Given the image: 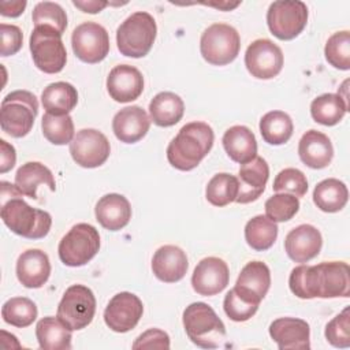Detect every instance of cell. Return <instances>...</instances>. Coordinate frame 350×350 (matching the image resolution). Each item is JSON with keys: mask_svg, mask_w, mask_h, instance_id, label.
<instances>
[{"mask_svg": "<svg viewBox=\"0 0 350 350\" xmlns=\"http://www.w3.org/2000/svg\"><path fill=\"white\" fill-rule=\"evenodd\" d=\"M272 189L276 193H288L301 198L308 191V179L298 168H284L276 175Z\"/></svg>", "mask_w": 350, "mask_h": 350, "instance_id": "obj_42", "label": "cell"}, {"mask_svg": "<svg viewBox=\"0 0 350 350\" xmlns=\"http://www.w3.org/2000/svg\"><path fill=\"white\" fill-rule=\"evenodd\" d=\"M323 238L320 231L312 224H301L293 228L284 239V250L295 262H308L321 250Z\"/></svg>", "mask_w": 350, "mask_h": 350, "instance_id": "obj_20", "label": "cell"}, {"mask_svg": "<svg viewBox=\"0 0 350 350\" xmlns=\"http://www.w3.org/2000/svg\"><path fill=\"white\" fill-rule=\"evenodd\" d=\"M31 19L34 27H49L63 36L67 27V14L63 7L53 1H40L36 4Z\"/></svg>", "mask_w": 350, "mask_h": 350, "instance_id": "obj_39", "label": "cell"}, {"mask_svg": "<svg viewBox=\"0 0 350 350\" xmlns=\"http://www.w3.org/2000/svg\"><path fill=\"white\" fill-rule=\"evenodd\" d=\"M223 309L227 317L232 321H246L253 317L258 309V304H253L241 297L234 288H231L223 301Z\"/></svg>", "mask_w": 350, "mask_h": 350, "instance_id": "obj_43", "label": "cell"}, {"mask_svg": "<svg viewBox=\"0 0 350 350\" xmlns=\"http://www.w3.org/2000/svg\"><path fill=\"white\" fill-rule=\"evenodd\" d=\"M298 156L309 168L321 170L332 161L334 146L324 133L309 130L299 139Z\"/></svg>", "mask_w": 350, "mask_h": 350, "instance_id": "obj_26", "label": "cell"}, {"mask_svg": "<svg viewBox=\"0 0 350 350\" xmlns=\"http://www.w3.org/2000/svg\"><path fill=\"white\" fill-rule=\"evenodd\" d=\"M142 313V301L133 293L122 291L109 299L104 310V321L112 331L123 334L135 328Z\"/></svg>", "mask_w": 350, "mask_h": 350, "instance_id": "obj_15", "label": "cell"}, {"mask_svg": "<svg viewBox=\"0 0 350 350\" xmlns=\"http://www.w3.org/2000/svg\"><path fill=\"white\" fill-rule=\"evenodd\" d=\"M1 209L3 223L16 235L27 239H41L48 235L52 217L46 211L30 206L15 185L1 182Z\"/></svg>", "mask_w": 350, "mask_h": 350, "instance_id": "obj_2", "label": "cell"}, {"mask_svg": "<svg viewBox=\"0 0 350 350\" xmlns=\"http://www.w3.org/2000/svg\"><path fill=\"white\" fill-rule=\"evenodd\" d=\"M239 33L227 23H213L201 36L200 51L205 62L212 66H226L239 53Z\"/></svg>", "mask_w": 350, "mask_h": 350, "instance_id": "obj_8", "label": "cell"}, {"mask_svg": "<svg viewBox=\"0 0 350 350\" xmlns=\"http://www.w3.org/2000/svg\"><path fill=\"white\" fill-rule=\"evenodd\" d=\"M133 349H170V336L159 328H150L135 339Z\"/></svg>", "mask_w": 350, "mask_h": 350, "instance_id": "obj_46", "label": "cell"}, {"mask_svg": "<svg viewBox=\"0 0 350 350\" xmlns=\"http://www.w3.org/2000/svg\"><path fill=\"white\" fill-rule=\"evenodd\" d=\"M293 120L283 111H269L260 120V133L269 145H283L293 135Z\"/></svg>", "mask_w": 350, "mask_h": 350, "instance_id": "obj_34", "label": "cell"}, {"mask_svg": "<svg viewBox=\"0 0 350 350\" xmlns=\"http://www.w3.org/2000/svg\"><path fill=\"white\" fill-rule=\"evenodd\" d=\"M347 111L349 105L343 101L340 94L335 93H324L316 97L310 104V115L313 120L323 126L338 124Z\"/></svg>", "mask_w": 350, "mask_h": 350, "instance_id": "obj_33", "label": "cell"}, {"mask_svg": "<svg viewBox=\"0 0 350 350\" xmlns=\"http://www.w3.org/2000/svg\"><path fill=\"white\" fill-rule=\"evenodd\" d=\"M150 118L138 105L124 107L115 113L112 130L115 137L124 144H135L142 139L150 127Z\"/></svg>", "mask_w": 350, "mask_h": 350, "instance_id": "obj_22", "label": "cell"}, {"mask_svg": "<svg viewBox=\"0 0 350 350\" xmlns=\"http://www.w3.org/2000/svg\"><path fill=\"white\" fill-rule=\"evenodd\" d=\"M38 345L44 350H68L71 349V329L59 319L52 316L41 319L36 325Z\"/></svg>", "mask_w": 350, "mask_h": 350, "instance_id": "obj_32", "label": "cell"}, {"mask_svg": "<svg viewBox=\"0 0 350 350\" xmlns=\"http://www.w3.org/2000/svg\"><path fill=\"white\" fill-rule=\"evenodd\" d=\"M238 196V178L220 172L213 175V178L208 182L205 189V197L209 204L213 206H226L230 202H234Z\"/></svg>", "mask_w": 350, "mask_h": 350, "instance_id": "obj_36", "label": "cell"}, {"mask_svg": "<svg viewBox=\"0 0 350 350\" xmlns=\"http://www.w3.org/2000/svg\"><path fill=\"white\" fill-rule=\"evenodd\" d=\"M45 185L51 191L56 190L52 171L38 161H29L21 165L15 174V186L18 190L33 200H37V187Z\"/></svg>", "mask_w": 350, "mask_h": 350, "instance_id": "obj_28", "label": "cell"}, {"mask_svg": "<svg viewBox=\"0 0 350 350\" xmlns=\"http://www.w3.org/2000/svg\"><path fill=\"white\" fill-rule=\"evenodd\" d=\"M288 286L302 299L338 298L350 295V268L343 261H324L317 265L293 268Z\"/></svg>", "mask_w": 350, "mask_h": 350, "instance_id": "obj_1", "label": "cell"}, {"mask_svg": "<svg viewBox=\"0 0 350 350\" xmlns=\"http://www.w3.org/2000/svg\"><path fill=\"white\" fill-rule=\"evenodd\" d=\"M189 268L186 253L175 245L159 247L152 258L154 276L164 283H175L185 278Z\"/></svg>", "mask_w": 350, "mask_h": 350, "instance_id": "obj_23", "label": "cell"}, {"mask_svg": "<svg viewBox=\"0 0 350 350\" xmlns=\"http://www.w3.org/2000/svg\"><path fill=\"white\" fill-rule=\"evenodd\" d=\"M278 238V224L264 215L252 217L245 226V239L247 245L257 250H268Z\"/></svg>", "mask_w": 350, "mask_h": 350, "instance_id": "obj_35", "label": "cell"}, {"mask_svg": "<svg viewBox=\"0 0 350 350\" xmlns=\"http://www.w3.org/2000/svg\"><path fill=\"white\" fill-rule=\"evenodd\" d=\"M349 200L347 186L335 178H328L319 182L313 190V202L327 213H335L345 208Z\"/></svg>", "mask_w": 350, "mask_h": 350, "instance_id": "obj_31", "label": "cell"}, {"mask_svg": "<svg viewBox=\"0 0 350 350\" xmlns=\"http://www.w3.org/2000/svg\"><path fill=\"white\" fill-rule=\"evenodd\" d=\"M230 280L228 265L219 257H205L194 268L191 276L193 290L204 297L221 293Z\"/></svg>", "mask_w": 350, "mask_h": 350, "instance_id": "obj_16", "label": "cell"}, {"mask_svg": "<svg viewBox=\"0 0 350 350\" xmlns=\"http://www.w3.org/2000/svg\"><path fill=\"white\" fill-rule=\"evenodd\" d=\"M299 211V200L288 193H276L265 201V213L272 221H287Z\"/></svg>", "mask_w": 350, "mask_h": 350, "instance_id": "obj_41", "label": "cell"}, {"mask_svg": "<svg viewBox=\"0 0 350 350\" xmlns=\"http://www.w3.org/2000/svg\"><path fill=\"white\" fill-rule=\"evenodd\" d=\"M156 34L154 18L145 11H137L127 16L116 30L118 49L129 57H144L152 49Z\"/></svg>", "mask_w": 350, "mask_h": 350, "instance_id": "obj_5", "label": "cell"}, {"mask_svg": "<svg viewBox=\"0 0 350 350\" xmlns=\"http://www.w3.org/2000/svg\"><path fill=\"white\" fill-rule=\"evenodd\" d=\"M96 313V297L83 284H72L63 294L56 317L71 331L88 327Z\"/></svg>", "mask_w": 350, "mask_h": 350, "instance_id": "obj_11", "label": "cell"}, {"mask_svg": "<svg viewBox=\"0 0 350 350\" xmlns=\"http://www.w3.org/2000/svg\"><path fill=\"white\" fill-rule=\"evenodd\" d=\"M325 339L339 349H346L350 346V314L349 308H345L342 313L336 314L325 325Z\"/></svg>", "mask_w": 350, "mask_h": 350, "instance_id": "obj_44", "label": "cell"}, {"mask_svg": "<svg viewBox=\"0 0 350 350\" xmlns=\"http://www.w3.org/2000/svg\"><path fill=\"white\" fill-rule=\"evenodd\" d=\"M30 52L38 70L45 74L60 72L67 62L62 34L49 27H34L30 36Z\"/></svg>", "mask_w": 350, "mask_h": 350, "instance_id": "obj_9", "label": "cell"}, {"mask_svg": "<svg viewBox=\"0 0 350 350\" xmlns=\"http://www.w3.org/2000/svg\"><path fill=\"white\" fill-rule=\"evenodd\" d=\"M183 327L189 339L198 347L216 349L226 339V327L205 302H193L183 312Z\"/></svg>", "mask_w": 350, "mask_h": 350, "instance_id": "obj_4", "label": "cell"}, {"mask_svg": "<svg viewBox=\"0 0 350 350\" xmlns=\"http://www.w3.org/2000/svg\"><path fill=\"white\" fill-rule=\"evenodd\" d=\"M325 60L338 70L350 68V33L342 30L334 33L325 42Z\"/></svg>", "mask_w": 350, "mask_h": 350, "instance_id": "obj_40", "label": "cell"}, {"mask_svg": "<svg viewBox=\"0 0 350 350\" xmlns=\"http://www.w3.org/2000/svg\"><path fill=\"white\" fill-rule=\"evenodd\" d=\"M96 220L109 231H119L131 219V205L129 200L118 193L103 196L94 208Z\"/></svg>", "mask_w": 350, "mask_h": 350, "instance_id": "obj_25", "label": "cell"}, {"mask_svg": "<svg viewBox=\"0 0 350 350\" xmlns=\"http://www.w3.org/2000/svg\"><path fill=\"white\" fill-rule=\"evenodd\" d=\"M72 4L79 8L81 11L83 12H89V14H97L100 12L101 10H104L108 3L107 1H97V0H85V1H78V0H74Z\"/></svg>", "mask_w": 350, "mask_h": 350, "instance_id": "obj_49", "label": "cell"}, {"mask_svg": "<svg viewBox=\"0 0 350 350\" xmlns=\"http://www.w3.org/2000/svg\"><path fill=\"white\" fill-rule=\"evenodd\" d=\"M51 275V262L45 252L29 249L16 260V278L27 288L42 287Z\"/></svg>", "mask_w": 350, "mask_h": 350, "instance_id": "obj_24", "label": "cell"}, {"mask_svg": "<svg viewBox=\"0 0 350 350\" xmlns=\"http://www.w3.org/2000/svg\"><path fill=\"white\" fill-rule=\"evenodd\" d=\"M269 287L271 272L268 265L262 261H250L242 268L232 288L245 299L260 305Z\"/></svg>", "mask_w": 350, "mask_h": 350, "instance_id": "obj_21", "label": "cell"}, {"mask_svg": "<svg viewBox=\"0 0 350 350\" xmlns=\"http://www.w3.org/2000/svg\"><path fill=\"white\" fill-rule=\"evenodd\" d=\"M107 90L118 103L134 101L144 92V77L134 66H115L107 77Z\"/></svg>", "mask_w": 350, "mask_h": 350, "instance_id": "obj_18", "label": "cell"}, {"mask_svg": "<svg viewBox=\"0 0 350 350\" xmlns=\"http://www.w3.org/2000/svg\"><path fill=\"white\" fill-rule=\"evenodd\" d=\"M37 113L38 101L31 92H11L1 101V130L14 138H22L30 133Z\"/></svg>", "mask_w": 350, "mask_h": 350, "instance_id": "obj_6", "label": "cell"}, {"mask_svg": "<svg viewBox=\"0 0 350 350\" xmlns=\"http://www.w3.org/2000/svg\"><path fill=\"white\" fill-rule=\"evenodd\" d=\"M283 62L282 49L268 38L254 40L245 53V66L257 79L276 77L283 68Z\"/></svg>", "mask_w": 350, "mask_h": 350, "instance_id": "obj_14", "label": "cell"}, {"mask_svg": "<svg viewBox=\"0 0 350 350\" xmlns=\"http://www.w3.org/2000/svg\"><path fill=\"white\" fill-rule=\"evenodd\" d=\"M16 161L15 148L8 144L5 139H0V172H8Z\"/></svg>", "mask_w": 350, "mask_h": 350, "instance_id": "obj_47", "label": "cell"}, {"mask_svg": "<svg viewBox=\"0 0 350 350\" xmlns=\"http://www.w3.org/2000/svg\"><path fill=\"white\" fill-rule=\"evenodd\" d=\"M38 310L36 304L26 297H14L3 304L1 317L7 324L25 328L33 324Z\"/></svg>", "mask_w": 350, "mask_h": 350, "instance_id": "obj_37", "label": "cell"}, {"mask_svg": "<svg viewBox=\"0 0 350 350\" xmlns=\"http://www.w3.org/2000/svg\"><path fill=\"white\" fill-rule=\"evenodd\" d=\"M0 34H1V56H11L15 55L22 48L23 34L22 30L15 25H0Z\"/></svg>", "mask_w": 350, "mask_h": 350, "instance_id": "obj_45", "label": "cell"}, {"mask_svg": "<svg viewBox=\"0 0 350 350\" xmlns=\"http://www.w3.org/2000/svg\"><path fill=\"white\" fill-rule=\"evenodd\" d=\"M213 141L215 134L208 123H186L167 146L168 163L179 171H191L211 152Z\"/></svg>", "mask_w": 350, "mask_h": 350, "instance_id": "obj_3", "label": "cell"}, {"mask_svg": "<svg viewBox=\"0 0 350 350\" xmlns=\"http://www.w3.org/2000/svg\"><path fill=\"white\" fill-rule=\"evenodd\" d=\"M268 178L269 167L262 157L256 156L253 160L242 164L238 174V196L235 202L249 204L256 201L265 190Z\"/></svg>", "mask_w": 350, "mask_h": 350, "instance_id": "obj_19", "label": "cell"}, {"mask_svg": "<svg viewBox=\"0 0 350 350\" xmlns=\"http://www.w3.org/2000/svg\"><path fill=\"white\" fill-rule=\"evenodd\" d=\"M41 103L44 109L52 115H67L78 103V92L68 82H53L49 83L42 94Z\"/></svg>", "mask_w": 350, "mask_h": 350, "instance_id": "obj_30", "label": "cell"}, {"mask_svg": "<svg viewBox=\"0 0 350 350\" xmlns=\"http://www.w3.org/2000/svg\"><path fill=\"white\" fill-rule=\"evenodd\" d=\"M100 249V234L88 223H78L60 239L57 253L67 267L88 264Z\"/></svg>", "mask_w": 350, "mask_h": 350, "instance_id": "obj_7", "label": "cell"}, {"mask_svg": "<svg viewBox=\"0 0 350 350\" xmlns=\"http://www.w3.org/2000/svg\"><path fill=\"white\" fill-rule=\"evenodd\" d=\"M70 153L78 165L96 168L108 160L111 145L101 131L96 129H82L70 142Z\"/></svg>", "mask_w": 350, "mask_h": 350, "instance_id": "obj_13", "label": "cell"}, {"mask_svg": "<svg viewBox=\"0 0 350 350\" xmlns=\"http://www.w3.org/2000/svg\"><path fill=\"white\" fill-rule=\"evenodd\" d=\"M269 335L279 350H308L310 349L309 324L297 317H280L271 323Z\"/></svg>", "mask_w": 350, "mask_h": 350, "instance_id": "obj_17", "label": "cell"}, {"mask_svg": "<svg viewBox=\"0 0 350 350\" xmlns=\"http://www.w3.org/2000/svg\"><path fill=\"white\" fill-rule=\"evenodd\" d=\"M308 23V7L299 0H278L267 11L269 31L282 41L298 37Z\"/></svg>", "mask_w": 350, "mask_h": 350, "instance_id": "obj_10", "label": "cell"}, {"mask_svg": "<svg viewBox=\"0 0 350 350\" xmlns=\"http://www.w3.org/2000/svg\"><path fill=\"white\" fill-rule=\"evenodd\" d=\"M185 112L183 100L172 92H160L149 103L150 120L160 127L176 124Z\"/></svg>", "mask_w": 350, "mask_h": 350, "instance_id": "obj_29", "label": "cell"}, {"mask_svg": "<svg viewBox=\"0 0 350 350\" xmlns=\"http://www.w3.org/2000/svg\"><path fill=\"white\" fill-rule=\"evenodd\" d=\"M223 148L228 157L239 164H245L257 156V141L252 130L246 126H232L223 135Z\"/></svg>", "mask_w": 350, "mask_h": 350, "instance_id": "obj_27", "label": "cell"}, {"mask_svg": "<svg viewBox=\"0 0 350 350\" xmlns=\"http://www.w3.org/2000/svg\"><path fill=\"white\" fill-rule=\"evenodd\" d=\"M71 45L79 60L96 64L104 60L109 52V36L101 25L96 22H83L74 29Z\"/></svg>", "mask_w": 350, "mask_h": 350, "instance_id": "obj_12", "label": "cell"}, {"mask_svg": "<svg viewBox=\"0 0 350 350\" xmlns=\"http://www.w3.org/2000/svg\"><path fill=\"white\" fill-rule=\"evenodd\" d=\"M26 1L25 0H16V1H1L0 3V14L3 16L8 18H16L19 16L23 10L26 8Z\"/></svg>", "mask_w": 350, "mask_h": 350, "instance_id": "obj_48", "label": "cell"}, {"mask_svg": "<svg viewBox=\"0 0 350 350\" xmlns=\"http://www.w3.org/2000/svg\"><path fill=\"white\" fill-rule=\"evenodd\" d=\"M41 129L44 137L53 145L70 144L74 138V122L67 115L45 113L41 120Z\"/></svg>", "mask_w": 350, "mask_h": 350, "instance_id": "obj_38", "label": "cell"}]
</instances>
